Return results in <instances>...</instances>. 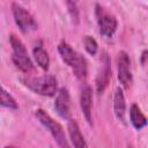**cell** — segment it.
<instances>
[{
    "instance_id": "6da1fadb",
    "label": "cell",
    "mask_w": 148,
    "mask_h": 148,
    "mask_svg": "<svg viewBox=\"0 0 148 148\" xmlns=\"http://www.w3.org/2000/svg\"><path fill=\"white\" fill-rule=\"evenodd\" d=\"M58 51L62 60L72 68L74 75L80 81H84L87 77V72H88L86 59L80 53H77L75 50H73L71 45H68L66 42H61L58 45Z\"/></svg>"
},
{
    "instance_id": "7a4b0ae2",
    "label": "cell",
    "mask_w": 148,
    "mask_h": 148,
    "mask_svg": "<svg viewBox=\"0 0 148 148\" xmlns=\"http://www.w3.org/2000/svg\"><path fill=\"white\" fill-rule=\"evenodd\" d=\"M24 84L36 94L43 96H53L58 89L57 79L53 75H44L40 77H29L23 80Z\"/></svg>"
},
{
    "instance_id": "3957f363",
    "label": "cell",
    "mask_w": 148,
    "mask_h": 148,
    "mask_svg": "<svg viewBox=\"0 0 148 148\" xmlns=\"http://www.w3.org/2000/svg\"><path fill=\"white\" fill-rule=\"evenodd\" d=\"M9 42H10V45L13 49L12 60H13L14 65L23 73H29L30 71H32V68H34L32 61L30 60L27 49L23 45V43L21 42V39H18L15 35H10Z\"/></svg>"
},
{
    "instance_id": "277c9868",
    "label": "cell",
    "mask_w": 148,
    "mask_h": 148,
    "mask_svg": "<svg viewBox=\"0 0 148 148\" xmlns=\"http://www.w3.org/2000/svg\"><path fill=\"white\" fill-rule=\"evenodd\" d=\"M36 117L38 118V120L40 121V124L52 134L53 139L56 140V142L60 146V147H67V141H66V135L65 132L61 127V125L56 121L54 119H52L50 117L49 113H46L44 110L38 109L36 110Z\"/></svg>"
},
{
    "instance_id": "5b68a950",
    "label": "cell",
    "mask_w": 148,
    "mask_h": 148,
    "mask_svg": "<svg viewBox=\"0 0 148 148\" xmlns=\"http://www.w3.org/2000/svg\"><path fill=\"white\" fill-rule=\"evenodd\" d=\"M12 10H13V15H14V20L15 23L17 24V27L20 28V30L24 34L34 31L38 28L37 22L35 21V18L32 17V15L21 5L18 3H13L12 5Z\"/></svg>"
},
{
    "instance_id": "8992f818",
    "label": "cell",
    "mask_w": 148,
    "mask_h": 148,
    "mask_svg": "<svg viewBox=\"0 0 148 148\" xmlns=\"http://www.w3.org/2000/svg\"><path fill=\"white\" fill-rule=\"evenodd\" d=\"M96 17L101 35H103L104 37H111L117 29L116 17L106 13L99 5L96 6Z\"/></svg>"
},
{
    "instance_id": "52a82bcc",
    "label": "cell",
    "mask_w": 148,
    "mask_h": 148,
    "mask_svg": "<svg viewBox=\"0 0 148 148\" xmlns=\"http://www.w3.org/2000/svg\"><path fill=\"white\" fill-rule=\"evenodd\" d=\"M118 65V79L124 88H128L132 83V73L130 71V58L125 51H120L117 59Z\"/></svg>"
},
{
    "instance_id": "ba28073f",
    "label": "cell",
    "mask_w": 148,
    "mask_h": 148,
    "mask_svg": "<svg viewBox=\"0 0 148 148\" xmlns=\"http://www.w3.org/2000/svg\"><path fill=\"white\" fill-rule=\"evenodd\" d=\"M54 108L56 111L58 112V114L64 118V119H68L69 118V113H71V98H69V94L67 91L66 88H60L57 97H56V102H54Z\"/></svg>"
},
{
    "instance_id": "9c48e42d",
    "label": "cell",
    "mask_w": 148,
    "mask_h": 148,
    "mask_svg": "<svg viewBox=\"0 0 148 148\" xmlns=\"http://www.w3.org/2000/svg\"><path fill=\"white\" fill-rule=\"evenodd\" d=\"M80 105L83 116L91 125V109H92V90L90 87H84L80 95Z\"/></svg>"
},
{
    "instance_id": "30bf717a",
    "label": "cell",
    "mask_w": 148,
    "mask_h": 148,
    "mask_svg": "<svg viewBox=\"0 0 148 148\" xmlns=\"http://www.w3.org/2000/svg\"><path fill=\"white\" fill-rule=\"evenodd\" d=\"M68 134H69L71 141L74 145V147H76V148L87 147V143L84 141L83 135L81 134V131L79 128V125L73 119H69V121H68Z\"/></svg>"
},
{
    "instance_id": "8fae6325",
    "label": "cell",
    "mask_w": 148,
    "mask_h": 148,
    "mask_svg": "<svg viewBox=\"0 0 148 148\" xmlns=\"http://www.w3.org/2000/svg\"><path fill=\"white\" fill-rule=\"evenodd\" d=\"M113 111L116 117L124 121L125 119V111H126V103H125V97L123 94V90L118 87L116 89L114 92V97H113Z\"/></svg>"
},
{
    "instance_id": "7c38bea8",
    "label": "cell",
    "mask_w": 148,
    "mask_h": 148,
    "mask_svg": "<svg viewBox=\"0 0 148 148\" xmlns=\"http://www.w3.org/2000/svg\"><path fill=\"white\" fill-rule=\"evenodd\" d=\"M111 79V68L109 66V61L106 59V62L103 65L102 69L99 71L97 77H96V89L97 92H103L105 88L108 87Z\"/></svg>"
},
{
    "instance_id": "4fadbf2b",
    "label": "cell",
    "mask_w": 148,
    "mask_h": 148,
    "mask_svg": "<svg viewBox=\"0 0 148 148\" xmlns=\"http://www.w3.org/2000/svg\"><path fill=\"white\" fill-rule=\"evenodd\" d=\"M130 119L132 125L136 128V130H141L142 127H145L148 123L147 118L145 117V114L141 112L140 108L136 104H132L131 109H130Z\"/></svg>"
},
{
    "instance_id": "5bb4252c",
    "label": "cell",
    "mask_w": 148,
    "mask_h": 148,
    "mask_svg": "<svg viewBox=\"0 0 148 148\" xmlns=\"http://www.w3.org/2000/svg\"><path fill=\"white\" fill-rule=\"evenodd\" d=\"M32 52H34V57H35V60L38 64V66L42 69L47 71L49 69V65H50V58H49L47 52L42 46H36Z\"/></svg>"
},
{
    "instance_id": "9a60e30c",
    "label": "cell",
    "mask_w": 148,
    "mask_h": 148,
    "mask_svg": "<svg viewBox=\"0 0 148 148\" xmlns=\"http://www.w3.org/2000/svg\"><path fill=\"white\" fill-rule=\"evenodd\" d=\"M1 105L5 106V108L12 109V110H16L18 108L14 97L5 88H2V90H1Z\"/></svg>"
},
{
    "instance_id": "2e32d148",
    "label": "cell",
    "mask_w": 148,
    "mask_h": 148,
    "mask_svg": "<svg viewBox=\"0 0 148 148\" xmlns=\"http://www.w3.org/2000/svg\"><path fill=\"white\" fill-rule=\"evenodd\" d=\"M67 3V8H68V13L73 20L74 23H79V6H77V0H66Z\"/></svg>"
},
{
    "instance_id": "e0dca14e",
    "label": "cell",
    "mask_w": 148,
    "mask_h": 148,
    "mask_svg": "<svg viewBox=\"0 0 148 148\" xmlns=\"http://www.w3.org/2000/svg\"><path fill=\"white\" fill-rule=\"evenodd\" d=\"M83 44H84V47L89 54H91V56L96 54L98 45H97V42L95 38H92L91 36H86L83 38Z\"/></svg>"
}]
</instances>
